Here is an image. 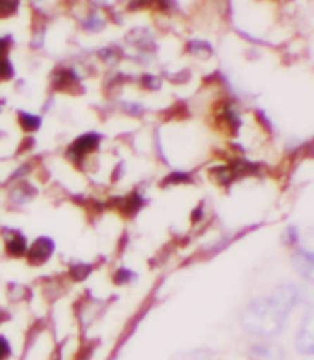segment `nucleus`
<instances>
[{
	"instance_id": "4",
	"label": "nucleus",
	"mask_w": 314,
	"mask_h": 360,
	"mask_svg": "<svg viewBox=\"0 0 314 360\" xmlns=\"http://www.w3.org/2000/svg\"><path fill=\"white\" fill-rule=\"evenodd\" d=\"M52 252H54V244H52L50 238H37V240L32 244V248H30L28 252H26L28 253V262L30 264H34V266H39V264L49 261V257L52 255Z\"/></svg>"
},
{
	"instance_id": "11",
	"label": "nucleus",
	"mask_w": 314,
	"mask_h": 360,
	"mask_svg": "<svg viewBox=\"0 0 314 360\" xmlns=\"http://www.w3.org/2000/svg\"><path fill=\"white\" fill-rule=\"evenodd\" d=\"M189 181H191V176H189V174L176 170V172H172L170 176L163 181V185H165V183H168V185H180V183H189Z\"/></svg>"
},
{
	"instance_id": "7",
	"label": "nucleus",
	"mask_w": 314,
	"mask_h": 360,
	"mask_svg": "<svg viewBox=\"0 0 314 360\" xmlns=\"http://www.w3.org/2000/svg\"><path fill=\"white\" fill-rule=\"evenodd\" d=\"M6 252L11 257H23L28 248H26V238L20 233H13V237L6 240Z\"/></svg>"
},
{
	"instance_id": "10",
	"label": "nucleus",
	"mask_w": 314,
	"mask_h": 360,
	"mask_svg": "<svg viewBox=\"0 0 314 360\" xmlns=\"http://www.w3.org/2000/svg\"><path fill=\"white\" fill-rule=\"evenodd\" d=\"M283 242H285L287 246H298V242H300V229L296 226H289L283 233Z\"/></svg>"
},
{
	"instance_id": "2",
	"label": "nucleus",
	"mask_w": 314,
	"mask_h": 360,
	"mask_svg": "<svg viewBox=\"0 0 314 360\" xmlns=\"http://www.w3.org/2000/svg\"><path fill=\"white\" fill-rule=\"evenodd\" d=\"M296 351L303 356H314V307L305 312L294 338Z\"/></svg>"
},
{
	"instance_id": "9",
	"label": "nucleus",
	"mask_w": 314,
	"mask_h": 360,
	"mask_svg": "<svg viewBox=\"0 0 314 360\" xmlns=\"http://www.w3.org/2000/svg\"><path fill=\"white\" fill-rule=\"evenodd\" d=\"M19 122L20 126H23V129H26V131H35V129L41 126L39 117H35V115H30V113H20Z\"/></svg>"
},
{
	"instance_id": "14",
	"label": "nucleus",
	"mask_w": 314,
	"mask_h": 360,
	"mask_svg": "<svg viewBox=\"0 0 314 360\" xmlns=\"http://www.w3.org/2000/svg\"><path fill=\"white\" fill-rule=\"evenodd\" d=\"M132 277H133L132 271H128V270L115 271V283H117V285H124V283H128Z\"/></svg>"
},
{
	"instance_id": "12",
	"label": "nucleus",
	"mask_w": 314,
	"mask_h": 360,
	"mask_svg": "<svg viewBox=\"0 0 314 360\" xmlns=\"http://www.w3.org/2000/svg\"><path fill=\"white\" fill-rule=\"evenodd\" d=\"M89 271H91V268H89L87 264H78V266H74L73 270H70V276H73L74 279L82 281V279H85V277H87Z\"/></svg>"
},
{
	"instance_id": "6",
	"label": "nucleus",
	"mask_w": 314,
	"mask_h": 360,
	"mask_svg": "<svg viewBox=\"0 0 314 360\" xmlns=\"http://www.w3.org/2000/svg\"><path fill=\"white\" fill-rule=\"evenodd\" d=\"M277 345H272L268 342H257L250 345V356L253 360H277Z\"/></svg>"
},
{
	"instance_id": "8",
	"label": "nucleus",
	"mask_w": 314,
	"mask_h": 360,
	"mask_svg": "<svg viewBox=\"0 0 314 360\" xmlns=\"http://www.w3.org/2000/svg\"><path fill=\"white\" fill-rule=\"evenodd\" d=\"M143 205V198L137 196V194H132L130 198H124L123 202H120V207H123L124 214H135V212L141 209Z\"/></svg>"
},
{
	"instance_id": "17",
	"label": "nucleus",
	"mask_w": 314,
	"mask_h": 360,
	"mask_svg": "<svg viewBox=\"0 0 314 360\" xmlns=\"http://www.w3.org/2000/svg\"><path fill=\"white\" fill-rule=\"evenodd\" d=\"M2 320H4V318H2V312H0V323H2Z\"/></svg>"
},
{
	"instance_id": "5",
	"label": "nucleus",
	"mask_w": 314,
	"mask_h": 360,
	"mask_svg": "<svg viewBox=\"0 0 314 360\" xmlns=\"http://www.w3.org/2000/svg\"><path fill=\"white\" fill-rule=\"evenodd\" d=\"M99 141L100 137L94 134H87L84 135V137L76 139L73 143V146L69 148V155L74 159L85 158L89 152H93V150L99 146Z\"/></svg>"
},
{
	"instance_id": "15",
	"label": "nucleus",
	"mask_w": 314,
	"mask_h": 360,
	"mask_svg": "<svg viewBox=\"0 0 314 360\" xmlns=\"http://www.w3.org/2000/svg\"><path fill=\"white\" fill-rule=\"evenodd\" d=\"M13 76V69L8 61H0V79H10Z\"/></svg>"
},
{
	"instance_id": "1",
	"label": "nucleus",
	"mask_w": 314,
	"mask_h": 360,
	"mask_svg": "<svg viewBox=\"0 0 314 360\" xmlns=\"http://www.w3.org/2000/svg\"><path fill=\"white\" fill-rule=\"evenodd\" d=\"M303 300V290L294 283H283L265 297L248 303L241 314V326L246 333L259 338H272L285 329L289 316Z\"/></svg>"
},
{
	"instance_id": "13",
	"label": "nucleus",
	"mask_w": 314,
	"mask_h": 360,
	"mask_svg": "<svg viewBox=\"0 0 314 360\" xmlns=\"http://www.w3.org/2000/svg\"><path fill=\"white\" fill-rule=\"evenodd\" d=\"M11 355V345L4 336H0V360H8Z\"/></svg>"
},
{
	"instance_id": "16",
	"label": "nucleus",
	"mask_w": 314,
	"mask_h": 360,
	"mask_svg": "<svg viewBox=\"0 0 314 360\" xmlns=\"http://www.w3.org/2000/svg\"><path fill=\"white\" fill-rule=\"evenodd\" d=\"M6 50H8V45H6V41L0 39V58H4Z\"/></svg>"
},
{
	"instance_id": "3",
	"label": "nucleus",
	"mask_w": 314,
	"mask_h": 360,
	"mask_svg": "<svg viewBox=\"0 0 314 360\" xmlns=\"http://www.w3.org/2000/svg\"><path fill=\"white\" fill-rule=\"evenodd\" d=\"M292 268L300 277H303L305 281H309L314 285V250H305L300 248L292 253Z\"/></svg>"
}]
</instances>
